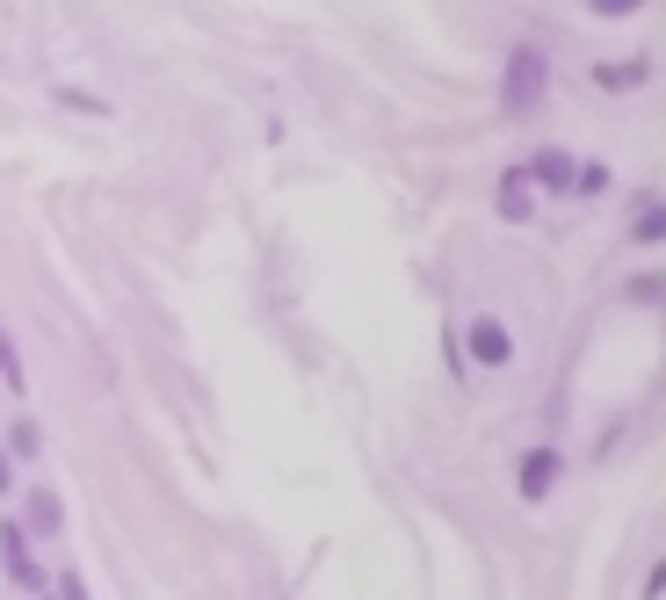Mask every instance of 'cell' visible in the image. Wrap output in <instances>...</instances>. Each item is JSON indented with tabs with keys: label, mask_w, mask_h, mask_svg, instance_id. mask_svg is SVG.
<instances>
[{
	"label": "cell",
	"mask_w": 666,
	"mask_h": 600,
	"mask_svg": "<svg viewBox=\"0 0 666 600\" xmlns=\"http://www.w3.org/2000/svg\"><path fill=\"white\" fill-rule=\"evenodd\" d=\"M544 95H551V66H544L536 44H522V52L508 58V80H500V109H508V116H529Z\"/></svg>",
	"instance_id": "cell-1"
},
{
	"label": "cell",
	"mask_w": 666,
	"mask_h": 600,
	"mask_svg": "<svg viewBox=\"0 0 666 600\" xmlns=\"http://www.w3.org/2000/svg\"><path fill=\"white\" fill-rule=\"evenodd\" d=\"M0 565H8V579H15L22 593H44V571H36V557H30V529H22V521H0Z\"/></svg>",
	"instance_id": "cell-2"
},
{
	"label": "cell",
	"mask_w": 666,
	"mask_h": 600,
	"mask_svg": "<svg viewBox=\"0 0 666 600\" xmlns=\"http://www.w3.org/2000/svg\"><path fill=\"white\" fill-rule=\"evenodd\" d=\"M464 347H471V362H478V369H508V362H514V333L500 326V319H471Z\"/></svg>",
	"instance_id": "cell-3"
},
{
	"label": "cell",
	"mask_w": 666,
	"mask_h": 600,
	"mask_svg": "<svg viewBox=\"0 0 666 600\" xmlns=\"http://www.w3.org/2000/svg\"><path fill=\"white\" fill-rule=\"evenodd\" d=\"M529 189H536V181H529L522 167L500 174V196H492V203H500V218H508V224H529V218H536V196H529Z\"/></svg>",
	"instance_id": "cell-4"
},
{
	"label": "cell",
	"mask_w": 666,
	"mask_h": 600,
	"mask_svg": "<svg viewBox=\"0 0 666 600\" xmlns=\"http://www.w3.org/2000/svg\"><path fill=\"white\" fill-rule=\"evenodd\" d=\"M22 529H36V535H58V529H66V507H58L52 485H36V492H30V507H22Z\"/></svg>",
	"instance_id": "cell-5"
},
{
	"label": "cell",
	"mask_w": 666,
	"mask_h": 600,
	"mask_svg": "<svg viewBox=\"0 0 666 600\" xmlns=\"http://www.w3.org/2000/svg\"><path fill=\"white\" fill-rule=\"evenodd\" d=\"M529 181H551V189H573V174H579V159L573 153H558V145H544V153H536V159H529Z\"/></svg>",
	"instance_id": "cell-6"
},
{
	"label": "cell",
	"mask_w": 666,
	"mask_h": 600,
	"mask_svg": "<svg viewBox=\"0 0 666 600\" xmlns=\"http://www.w3.org/2000/svg\"><path fill=\"white\" fill-rule=\"evenodd\" d=\"M551 485H558V456H551V448H529L522 456V499H551Z\"/></svg>",
	"instance_id": "cell-7"
},
{
	"label": "cell",
	"mask_w": 666,
	"mask_h": 600,
	"mask_svg": "<svg viewBox=\"0 0 666 600\" xmlns=\"http://www.w3.org/2000/svg\"><path fill=\"white\" fill-rule=\"evenodd\" d=\"M645 80H652L645 58H623V66H615V58H601V66H595V87H609V95H631V87H645Z\"/></svg>",
	"instance_id": "cell-8"
},
{
	"label": "cell",
	"mask_w": 666,
	"mask_h": 600,
	"mask_svg": "<svg viewBox=\"0 0 666 600\" xmlns=\"http://www.w3.org/2000/svg\"><path fill=\"white\" fill-rule=\"evenodd\" d=\"M8 448H15V456H36V448H44V434H36V420H15V427H8Z\"/></svg>",
	"instance_id": "cell-9"
},
{
	"label": "cell",
	"mask_w": 666,
	"mask_h": 600,
	"mask_svg": "<svg viewBox=\"0 0 666 600\" xmlns=\"http://www.w3.org/2000/svg\"><path fill=\"white\" fill-rule=\"evenodd\" d=\"M0 384H8V391L30 384V377H22V362H15V347H8V333H0Z\"/></svg>",
	"instance_id": "cell-10"
},
{
	"label": "cell",
	"mask_w": 666,
	"mask_h": 600,
	"mask_svg": "<svg viewBox=\"0 0 666 600\" xmlns=\"http://www.w3.org/2000/svg\"><path fill=\"white\" fill-rule=\"evenodd\" d=\"M631 304H659V275H631Z\"/></svg>",
	"instance_id": "cell-11"
},
{
	"label": "cell",
	"mask_w": 666,
	"mask_h": 600,
	"mask_svg": "<svg viewBox=\"0 0 666 600\" xmlns=\"http://www.w3.org/2000/svg\"><path fill=\"white\" fill-rule=\"evenodd\" d=\"M58 102H66V109H95V116H109V102H95V95H80V87H58Z\"/></svg>",
	"instance_id": "cell-12"
},
{
	"label": "cell",
	"mask_w": 666,
	"mask_h": 600,
	"mask_svg": "<svg viewBox=\"0 0 666 600\" xmlns=\"http://www.w3.org/2000/svg\"><path fill=\"white\" fill-rule=\"evenodd\" d=\"M659 232H666L659 210H645V218H637V246H659Z\"/></svg>",
	"instance_id": "cell-13"
},
{
	"label": "cell",
	"mask_w": 666,
	"mask_h": 600,
	"mask_svg": "<svg viewBox=\"0 0 666 600\" xmlns=\"http://www.w3.org/2000/svg\"><path fill=\"white\" fill-rule=\"evenodd\" d=\"M58 600H88V579H80V571H58Z\"/></svg>",
	"instance_id": "cell-14"
},
{
	"label": "cell",
	"mask_w": 666,
	"mask_h": 600,
	"mask_svg": "<svg viewBox=\"0 0 666 600\" xmlns=\"http://www.w3.org/2000/svg\"><path fill=\"white\" fill-rule=\"evenodd\" d=\"M587 8H595V15H637L645 0H587Z\"/></svg>",
	"instance_id": "cell-15"
},
{
	"label": "cell",
	"mask_w": 666,
	"mask_h": 600,
	"mask_svg": "<svg viewBox=\"0 0 666 600\" xmlns=\"http://www.w3.org/2000/svg\"><path fill=\"white\" fill-rule=\"evenodd\" d=\"M8 485H15V478H8V448H0V492H8Z\"/></svg>",
	"instance_id": "cell-16"
},
{
	"label": "cell",
	"mask_w": 666,
	"mask_h": 600,
	"mask_svg": "<svg viewBox=\"0 0 666 600\" xmlns=\"http://www.w3.org/2000/svg\"><path fill=\"white\" fill-rule=\"evenodd\" d=\"M36 600H52V593H36Z\"/></svg>",
	"instance_id": "cell-17"
}]
</instances>
